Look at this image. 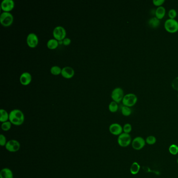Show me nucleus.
Listing matches in <instances>:
<instances>
[{"label":"nucleus","instance_id":"nucleus-17","mask_svg":"<svg viewBox=\"0 0 178 178\" xmlns=\"http://www.w3.org/2000/svg\"><path fill=\"white\" fill-rule=\"evenodd\" d=\"M148 25L152 28H157L160 24V21L156 17L150 18L148 21Z\"/></svg>","mask_w":178,"mask_h":178},{"label":"nucleus","instance_id":"nucleus-6","mask_svg":"<svg viewBox=\"0 0 178 178\" xmlns=\"http://www.w3.org/2000/svg\"><path fill=\"white\" fill-rule=\"evenodd\" d=\"M124 96H125L124 90L121 87H116L114 88V90H112L111 95V97L113 101H115L118 104L122 101Z\"/></svg>","mask_w":178,"mask_h":178},{"label":"nucleus","instance_id":"nucleus-15","mask_svg":"<svg viewBox=\"0 0 178 178\" xmlns=\"http://www.w3.org/2000/svg\"><path fill=\"white\" fill-rule=\"evenodd\" d=\"M0 178H14L13 172L8 168H3L0 172Z\"/></svg>","mask_w":178,"mask_h":178},{"label":"nucleus","instance_id":"nucleus-21","mask_svg":"<svg viewBox=\"0 0 178 178\" xmlns=\"http://www.w3.org/2000/svg\"><path fill=\"white\" fill-rule=\"evenodd\" d=\"M109 110L111 112L114 113L117 112L118 110L119 106L118 103H116L115 101H112L109 104L108 107Z\"/></svg>","mask_w":178,"mask_h":178},{"label":"nucleus","instance_id":"nucleus-11","mask_svg":"<svg viewBox=\"0 0 178 178\" xmlns=\"http://www.w3.org/2000/svg\"><path fill=\"white\" fill-rule=\"evenodd\" d=\"M109 132L111 134L115 136H119L123 133V127L119 123H112L109 126Z\"/></svg>","mask_w":178,"mask_h":178},{"label":"nucleus","instance_id":"nucleus-12","mask_svg":"<svg viewBox=\"0 0 178 178\" xmlns=\"http://www.w3.org/2000/svg\"><path fill=\"white\" fill-rule=\"evenodd\" d=\"M14 7L15 3L13 0H3L1 3V8L4 12H10Z\"/></svg>","mask_w":178,"mask_h":178},{"label":"nucleus","instance_id":"nucleus-14","mask_svg":"<svg viewBox=\"0 0 178 178\" xmlns=\"http://www.w3.org/2000/svg\"><path fill=\"white\" fill-rule=\"evenodd\" d=\"M75 74L74 70L70 66H65L62 69L61 75L66 79H71L73 77Z\"/></svg>","mask_w":178,"mask_h":178},{"label":"nucleus","instance_id":"nucleus-13","mask_svg":"<svg viewBox=\"0 0 178 178\" xmlns=\"http://www.w3.org/2000/svg\"><path fill=\"white\" fill-rule=\"evenodd\" d=\"M32 76L31 74L28 72L23 73L19 77V80L22 85H28L32 82Z\"/></svg>","mask_w":178,"mask_h":178},{"label":"nucleus","instance_id":"nucleus-19","mask_svg":"<svg viewBox=\"0 0 178 178\" xmlns=\"http://www.w3.org/2000/svg\"><path fill=\"white\" fill-rule=\"evenodd\" d=\"M58 43H58V40L56 39L55 38H52V39H50L48 41L47 45L49 49H56L58 47Z\"/></svg>","mask_w":178,"mask_h":178},{"label":"nucleus","instance_id":"nucleus-18","mask_svg":"<svg viewBox=\"0 0 178 178\" xmlns=\"http://www.w3.org/2000/svg\"><path fill=\"white\" fill-rule=\"evenodd\" d=\"M140 165L137 162H133L130 167V172L133 175H137L140 171Z\"/></svg>","mask_w":178,"mask_h":178},{"label":"nucleus","instance_id":"nucleus-4","mask_svg":"<svg viewBox=\"0 0 178 178\" xmlns=\"http://www.w3.org/2000/svg\"><path fill=\"white\" fill-rule=\"evenodd\" d=\"M137 100V97L135 94L129 93L125 95L122 102L123 106H127L130 108L133 107L136 104Z\"/></svg>","mask_w":178,"mask_h":178},{"label":"nucleus","instance_id":"nucleus-5","mask_svg":"<svg viewBox=\"0 0 178 178\" xmlns=\"http://www.w3.org/2000/svg\"><path fill=\"white\" fill-rule=\"evenodd\" d=\"M117 141L120 146L126 147L131 145L132 140L130 134L123 132L118 136Z\"/></svg>","mask_w":178,"mask_h":178},{"label":"nucleus","instance_id":"nucleus-32","mask_svg":"<svg viewBox=\"0 0 178 178\" xmlns=\"http://www.w3.org/2000/svg\"><path fill=\"white\" fill-rule=\"evenodd\" d=\"M71 43V39L70 38L65 37L64 39L62 40V43L65 46H68Z\"/></svg>","mask_w":178,"mask_h":178},{"label":"nucleus","instance_id":"nucleus-24","mask_svg":"<svg viewBox=\"0 0 178 178\" xmlns=\"http://www.w3.org/2000/svg\"><path fill=\"white\" fill-rule=\"evenodd\" d=\"M50 72L54 75H58V74H61L62 69L60 66L54 65L51 68Z\"/></svg>","mask_w":178,"mask_h":178},{"label":"nucleus","instance_id":"nucleus-7","mask_svg":"<svg viewBox=\"0 0 178 178\" xmlns=\"http://www.w3.org/2000/svg\"><path fill=\"white\" fill-rule=\"evenodd\" d=\"M66 32L65 29L61 26H58L53 30L54 38L58 41L63 40L66 37Z\"/></svg>","mask_w":178,"mask_h":178},{"label":"nucleus","instance_id":"nucleus-27","mask_svg":"<svg viewBox=\"0 0 178 178\" xmlns=\"http://www.w3.org/2000/svg\"><path fill=\"white\" fill-rule=\"evenodd\" d=\"M123 132L130 134L132 131V126L130 123H126L124 125L123 127Z\"/></svg>","mask_w":178,"mask_h":178},{"label":"nucleus","instance_id":"nucleus-8","mask_svg":"<svg viewBox=\"0 0 178 178\" xmlns=\"http://www.w3.org/2000/svg\"><path fill=\"white\" fill-rule=\"evenodd\" d=\"M5 147L8 151L11 153H15L19 150L21 148V144L18 140H11L7 142Z\"/></svg>","mask_w":178,"mask_h":178},{"label":"nucleus","instance_id":"nucleus-20","mask_svg":"<svg viewBox=\"0 0 178 178\" xmlns=\"http://www.w3.org/2000/svg\"><path fill=\"white\" fill-rule=\"evenodd\" d=\"M0 113H1L0 121L2 123L8 121V120H9V114L8 112L4 109H1L0 110Z\"/></svg>","mask_w":178,"mask_h":178},{"label":"nucleus","instance_id":"nucleus-26","mask_svg":"<svg viewBox=\"0 0 178 178\" xmlns=\"http://www.w3.org/2000/svg\"><path fill=\"white\" fill-rule=\"evenodd\" d=\"M11 122L10 121H8L5 122L3 123H2L1 125V129L2 130L4 131H8L11 129L12 127Z\"/></svg>","mask_w":178,"mask_h":178},{"label":"nucleus","instance_id":"nucleus-10","mask_svg":"<svg viewBox=\"0 0 178 178\" xmlns=\"http://www.w3.org/2000/svg\"><path fill=\"white\" fill-rule=\"evenodd\" d=\"M39 39L36 33H29L27 37V43L30 48H35L38 45Z\"/></svg>","mask_w":178,"mask_h":178},{"label":"nucleus","instance_id":"nucleus-9","mask_svg":"<svg viewBox=\"0 0 178 178\" xmlns=\"http://www.w3.org/2000/svg\"><path fill=\"white\" fill-rule=\"evenodd\" d=\"M145 140L140 136H137L134 138L132 142V146L134 150H140L143 149L146 145Z\"/></svg>","mask_w":178,"mask_h":178},{"label":"nucleus","instance_id":"nucleus-28","mask_svg":"<svg viewBox=\"0 0 178 178\" xmlns=\"http://www.w3.org/2000/svg\"><path fill=\"white\" fill-rule=\"evenodd\" d=\"M168 15L169 18L170 19H175L177 16V12L175 9L172 8L169 11Z\"/></svg>","mask_w":178,"mask_h":178},{"label":"nucleus","instance_id":"nucleus-33","mask_svg":"<svg viewBox=\"0 0 178 178\" xmlns=\"http://www.w3.org/2000/svg\"><path fill=\"white\" fill-rule=\"evenodd\" d=\"M177 163H178V159H177Z\"/></svg>","mask_w":178,"mask_h":178},{"label":"nucleus","instance_id":"nucleus-22","mask_svg":"<svg viewBox=\"0 0 178 178\" xmlns=\"http://www.w3.org/2000/svg\"><path fill=\"white\" fill-rule=\"evenodd\" d=\"M121 113L125 117H129L132 114V110L129 107L123 106L121 107Z\"/></svg>","mask_w":178,"mask_h":178},{"label":"nucleus","instance_id":"nucleus-1","mask_svg":"<svg viewBox=\"0 0 178 178\" xmlns=\"http://www.w3.org/2000/svg\"><path fill=\"white\" fill-rule=\"evenodd\" d=\"M25 120L23 112L18 109H13L9 114V121L12 124L16 126L23 125Z\"/></svg>","mask_w":178,"mask_h":178},{"label":"nucleus","instance_id":"nucleus-2","mask_svg":"<svg viewBox=\"0 0 178 178\" xmlns=\"http://www.w3.org/2000/svg\"><path fill=\"white\" fill-rule=\"evenodd\" d=\"M164 28L169 33H175L178 32V22L175 19L169 18L165 21Z\"/></svg>","mask_w":178,"mask_h":178},{"label":"nucleus","instance_id":"nucleus-3","mask_svg":"<svg viewBox=\"0 0 178 178\" xmlns=\"http://www.w3.org/2000/svg\"><path fill=\"white\" fill-rule=\"evenodd\" d=\"M14 21V17L12 13L8 12H3L0 15V22L4 27L11 25Z\"/></svg>","mask_w":178,"mask_h":178},{"label":"nucleus","instance_id":"nucleus-25","mask_svg":"<svg viewBox=\"0 0 178 178\" xmlns=\"http://www.w3.org/2000/svg\"><path fill=\"white\" fill-rule=\"evenodd\" d=\"M145 141H146V143L148 145H153L156 143L157 142V139L154 136L150 135L146 137Z\"/></svg>","mask_w":178,"mask_h":178},{"label":"nucleus","instance_id":"nucleus-31","mask_svg":"<svg viewBox=\"0 0 178 178\" xmlns=\"http://www.w3.org/2000/svg\"><path fill=\"white\" fill-rule=\"evenodd\" d=\"M171 85L172 88H173L174 89L178 91V77H176V78H175V79L172 80Z\"/></svg>","mask_w":178,"mask_h":178},{"label":"nucleus","instance_id":"nucleus-16","mask_svg":"<svg viewBox=\"0 0 178 178\" xmlns=\"http://www.w3.org/2000/svg\"><path fill=\"white\" fill-rule=\"evenodd\" d=\"M166 10L165 7H158L156 11H155V17L157 18L159 20L164 18L165 16Z\"/></svg>","mask_w":178,"mask_h":178},{"label":"nucleus","instance_id":"nucleus-30","mask_svg":"<svg viewBox=\"0 0 178 178\" xmlns=\"http://www.w3.org/2000/svg\"><path fill=\"white\" fill-rule=\"evenodd\" d=\"M165 2V0H153V3L155 6L157 7H161L164 3Z\"/></svg>","mask_w":178,"mask_h":178},{"label":"nucleus","instance_id":"nucleus-29","mask_svg":"<svg viewBox=\"0 0 178 178\" xmlns=\"http://www.w3.org/2000/svg\"><path fill=\"white\" fill-rule=\"evenodd\" d=\"M7 138L3 134H1L0 135V145L1 146H5L7 143Z\"/></svg>","mask_w":178,"mask_h":178},{"label":"nucleus","instance_id":"nucleus-34","mask_svg":"<svg viewBox=\"0 0 178 178\" xmlns=\"http://www.w3.org/2000/svg\"></svg>","mask_w":178,"mask_h":178},{"label":"nucleus","instance_id":"nucleus-23","mask_svg":"<svg viewBox=\"0 0 178 178\" xmlns=\"http://www.w3.org/2000/svg\"><path fill=\"white\" fill-rule=\"evenodd\" d=\"M169 151L172 155H176L178 154V146L175 144L170 145L169 147Z\"/></svg>","mask_w":178,"mask_h":178}]
</instances>
